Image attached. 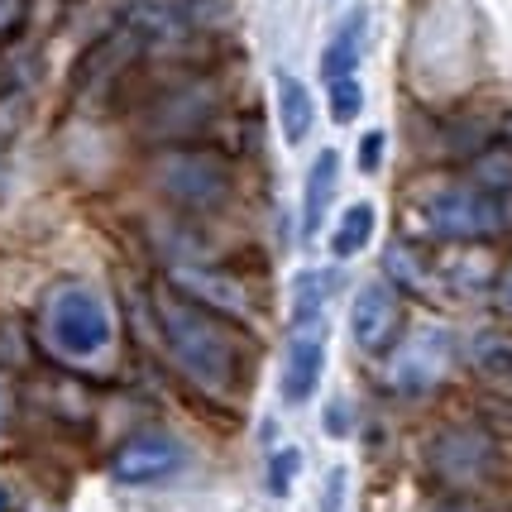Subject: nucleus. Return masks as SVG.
<instances>
[{"mask_svg":"<svg viewBox=\"0 0 512 512\" xmlns=\"http://www.w3.org/2000/svg\"><path fill=\"white\" fill-rule=\"evenodd\" d=\"M154 312L163 326V340L182 369L192 374L197 388L225 393V388H245L249 379V345L221 312L201 307L197 297H182L168 283L154 288Z\"/></svg>","mask_w":512,"mask_h":512,"instance_id":"f257e3e1","label":"nucleus"},{"mask_svg":"<svg viewBox=\"0 0 512 512\" xmlns=\"http://www.w3.org/2000/svg\"><path fill=\"white\" fill-rule=\"evenodd\" d=\"M417 221L436 240H489L503 230V201L484 187H431L417 197Z\"/></svg>","mask_w":512,"mask_h":512,"instance_id":"f03ea898","label":"nucleus"},{"mask_svg":"<svg viewBox=\"0 0 512 512\" xmlns=\"http://www.w3.org/2000/svg\"><path fill=\"white\" fill-rule=\"evenodd\" d=\"M44 340L67 359L101 355L111 340V316L101 307V297L82 283L53 288L44 302Z\"/></svg>","mask_w":512,"mask_h":512,"instance_id":"7ed1b4c3","label":"nucleus"},{"mask_svg":"<svg viewBox=\"0 0 512 512\" xmlns=\"http://www.w3.org/2000/svg\"><path fill=\"white\" fill-rule=\"evenodd\" d=\"M158 187L182 206H216L230 197V173L216 154L206 149H173V154L158 158Z\"/></svg>","mask_w":512,"mask_h":512,"instance_id":"20e7f679","label":"nucleus"},{"mask_svg":"<svg viewBox=\"0 0 512 512\" xmlns=\"http://www.w3.org/2000/svg\"><path fill=\"white\" fill-rule=\"evenodd\" d=\"M402 321H407V312H402V297L393 283L374 278L350 302V340H355L359 350H369V355H388L398 345Z\"/></svg>","mask_w":512,"mask_h":512,"instance_id":"39448f33","label":"nucleus"},{"mask_svg":"<svg viewBox=\"0 0 512 512\" xmlns=\"http://www.w3.org/2000/svg\"><path fill=\"white\" fill-rule=\"evenodd\" d=\"M321 369H326V321L321 316L292 321V340L283 350V402L288 407L312 402L321 388Z\"/></svg>","mask_w":512,"mask_h":512,"instance_id":"423d86ee","label":"nucleus"},{"mask_svg":"<svg viewBox=\"0 0 512 512\" xmlns=\"http://www.w3.org/2000/svg\"><path fill=\"white\" fill-rule=\"evenodd\" d=\"M187 455L168 431H139L130 441H120L111 455V479L115 484H158L182 465Z\"/></svg>","mask_w":512,"mask_h":512,"instance_id":"0eeeda50","label":"nucleus"},{"mask_svg":"<svg viewBox=\"0 0 512 512\" xmlns=\"http://www.w3.org/2000/svg\"><path fill=\"white\" fill-rule=\"evenodd\" d=\"M450 364V340L446 331H422L412 340L393 345V359H388V383L398 393H426L431 383H441Z\"/></svg>","mask_w":512,"mask_h":512,"instance_id":"6e6552de","label":"nucleus"},{"mask_svg":"<svg viewBox=\"0 0 512 512\" xmlns=\"http://www.w3.org/2000/svg\"><path fill=\"white\" fill-rule=\"evenodd\" d=\"M498 450L479 436V431H450L446 441H436V450H431V460H436V469L446 474L450 484H460V489H469V484H484L493 469H498V460H493Z\"/></svg>","mask_w":512,"mask_h":512,"instance_id":"1a4fd4ad","label":"nucleus"},{"mask_svg":"<svg viewBox=\"0 0 512 512\" xmlns=\"http://www.w3.org/2000/svg\"><path fill=\"white\" fill-rule=\"evenodd\" d=\"M335 187H340V154L335 149H321L307 168V182H302V240H316L321 225H326V211L335 201Z\"/></svg>","mask_w":512,"mask_h":512,"instance_id":"9d476101","label":"nucleus"},{"mask_svg":"<svg viewBox=\"0 0 512 512\" xmlns=\"http://www.w3.org/2000/svg\"><path fill=\"white\" fill-rule=\"evenodd\" d=\"M364 24H369V10L355 5V10L345 15V24L331 34V44L321 53V77H326V82H335V77H355L359 53H364Z\"/></svg>","mask_w":512,"mask_h":512,"instance_id":"9b49d317","label":"nucleus"},{"mask_svg":"<svg viewBox=\"0 0 512 512\" xmlns=\"http://www.w3.org/2000/svg\"><path fill=\"white\" fill-rule=\"evenodd\" d=\"M278 115H283V139H288V144H302L316 125L312 91L302 87L292 72H278Z\"/></svg>","mask_w":512,"mask_h":512,"instance_id":"f8f14e48","label":"nucleus"},{"mask_svg":"<svg viewBox=\"0 0 512 512\" xmlns=\"http://www.w3.org/2000/svg\"><path fill=\"white\" fill-rule=\"evenodd\" d=\"M374 225H379V211H374L369 201H355V206L340 216V225H335L331 254H335V259H355L359 249L374 240Z\"/></svg>","mask_w":512,"mask_h":512,"instance_id":"ddd939ff","label":"nucleus"},{"mask_svg":"<svg viewBox=\"0 0 512 512\" xmlns=\"http://www.w3.org/2000/svg\"><path fill=\"white\" fill-rule=\"evenodd\" d=\"M469 355H474V364H479L484 374H493V379H512V335L479 331L474 340H469Z\"/></svg>","mask_w":512,"mask_h":512,"instance_id":"4468645a","label":"nucleus"},{"mask_svg":"<svg viewBox=\"0 0 512 512\" xmlns=\"http://www.w3.org/2000/svg\"><path fill=\"white\" fill-rule=\"evenodd\" d=\"M297 474H302V450L297 446H283V450H273V455H268L264 479H268V493H273V498H288Z\"/></svg>","mask_w":512,"mask_h":512,"instance_id":"2eb2a0df","label":"nucleus"},{"mask_svg":"<svg viewBox=\"0 0 512 512\" xmlns=\"http://www.w3.org/2000/svg\"><path fill=\"white\" fill-rule=\"evenodd\" d=\"M326 87H331V120L335 125L359 120V111H364V87H359V77H335Z\"/></svg>","mask_w":512,"mask_h":512,"instance_id":"dca6fc26","label":"nucleus"},{"mask_svg":"<svg viewBox=\"0 0 512 512\" xmlns=\"http://www.w3.org/2000/svg\"><path fill=\"white\" fill-rule=\"evenodd\" d=\"M383 154H388V134L369 130L364 139H359V173H364V178H374V173L383 168Z\"/></svg>","mask_w":512,"mask_h":512,"instance_id":"f3484780","label":"nucleus"},{"mask_svg":"<svg viewBox=\"0 0 512 512\" xmlns=\"http://www.w3.org/2000/svg\"><path fill=\"white\" fill-rule=\"evenodd\" d=\"M24 10H29V0H0V39H5V34H15V29H20Z\"/></svg>","mask_w":512,"mask_h":512,"instance_id":"a211bd4d","label":"nucleus"},{"mask_svg":"<svg viewBox=\"0 0 512 512\" xmlns=\"http://www.w3.org/2000/svg\"><path fill=\"white\" fill-rule=\"evenodd\" d=\"M340 508H345V469L335 465L326 474V512H340Z\"/></svg>","mask_w":512,"mask_h":512,"instance_id":"6ab92c4d","label":"nucleus"},{"mask_svg":"<svg viewBox=\"0 0 512 512\" xmlns=\"http://www.w3.org/2000/svg\"><path fill=\"white\" fill-rule=\"evenodd\" d=\"M326 436H350V407L340 398L326 407Z\"/></svg>","mask_w":512,"mask_h":512,"instance_id":"aec40b11","label":"nucleus"},{"mask_svg":"<svg viewBox=\"0 0 512 512\" xmlns=\"http://www.w3.org/2000/svg\"><path fill=\"white\" fill-rule=\"evenodd\" d=\"M498 302H503V307L512 312V268L503 273V283H498Z\"/></svg>","mask_w":512,"mask_h":512,"instance_id":"412c9836","label":"nucleus"},{"mask_svg":"<svg viewBox=\"0 0 512 512\" xmlns=\"http://www.w3.org/2000/svg\"><path fill=\"white\" fill-rule=\"evenodd\" d=\"M5 412H10V393H5V383H0V422H5Z\"/></svg>","mask_w":512,"mask_h":512,"instance_id":"4be33fe9","label":"nucleus"},{"mask_svg":"<svg viewBox=\"0 0 512 512\" xmlns=\"http://www.w3.org/2000/svg\"><path fill=\"white\" fill-rule=\"evenodd\" d=\"M508 139H512V120H508Z\"/></svg>","mask_w":512,"mask_h":512,"instance_id":"5701e85b","label":"nucleus"}]
</instances>
